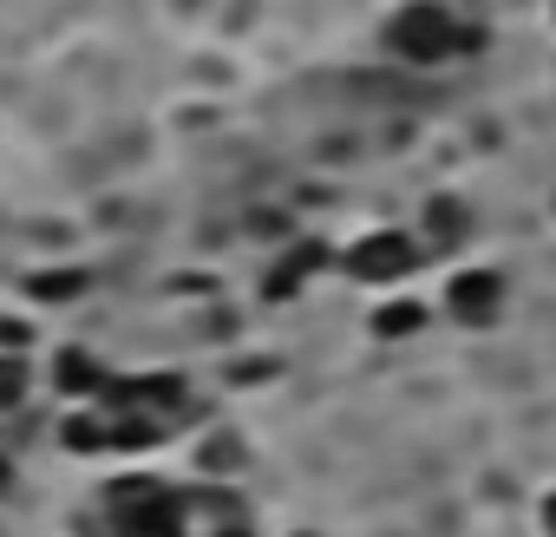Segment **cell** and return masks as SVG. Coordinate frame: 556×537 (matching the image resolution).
<instances>
[{
	"label": "cell",
	"instance_id": "cell-1",
	"mask_svg": "<svg viewBox=\"0 0 556 537\" xmlns=\"http://www.w3.org/2000/svg\"><path fill=\"white\" fill-rule=\"evenodd\" d=\"M478 47H484V34L452 8V0H400V8H387V21H380V53L413 66V73H445Z\"/></svg>",
	"mask_w": 556,
	"mask_h": 537
},
{
	"label": "cell",
	"instance_id": "cell-2",
	"mask_svg": "<svg viewBox=\"0 0 556 537\" xmlns=\"http://www.w3.org/2000/svg\"><path fill=\"white\" fill-rule=\"evenodd\" d=\"M426 262H432V249L413 223H374V229H361L334 249V276H348L367 296H400V289L419 283Z\"/></svg>",
	"mask_w": 556,
	"mask_h": 537
},
{
	"label": "cell",
	"instance_id": "cell-3",
	"mask_svg": "<svg viewBox=\"0 0 556 537\" xmlns=\"http://www.w3.org/2000/svg\"><path fill=\"white\" fill-rule=\"evenodd\" d=\"M432 302H439V322H452L465 335H484L510 309V276L497 262H458V268H445V283H439Z\"/></svg>",
	"mask_w": 556,
	"mask_h": 537
},
{
	"label": "cell",
	"instance_id": "cell-4",
	"mask_svg": "<svg viewBox=\"0 0 556 537\" xmlns=\"http://www.w3.org/2000/svg\"><path fill=\"white\" fill-rule=\"evenodd\" d=\"M47 387H53L66 407H99V400L118 387V374H112V361H105L99 348H86V341H60V348L47 354Z\"/></svg>",
	"mask_w": 556,
	"mask_h": 537
},
{
	"label": "cell",
	"instance_id": "cell-5",
	"mask_svg": "<svg viewBox=\"0 0 556 537\" xmlns=\"http://www.w3.org/2000/svg\"><path fill=\"white\" fill-rule=\"evenodd\" d=\"M413 229L426 236L432 255H465L471 236H478V210H471V197H458V190H432V197L419 203Z\"/></svg>",
	"mask_w": 556,
	"mask_h": 537
},
{
	"label": "cell",
	"instance_id": "cell-6",
	"mask_svg": "<svg viewBox=\"0 0 556 537\" xmlns=\"http://www.w3.org/2000/svg\"><path fill=\"white\" fill-rule=\"evenodd\" d=\"M432 322H439V302H426V296H413V289H400V296H374V309H367V335H374L380 348L419 341Z\"/></svg>",
	"mask_w": 556,
	"mask_h": 537
},
{
	"label": "cell",
	"instance_id": "cell-7",
	"mask_svg": "<svg viewBox=\"0 0 556 537\" xmlns=\"http://www.w3.org/2000/svg\"><path fill=\"white\" fill-rule=\"evenodd\" d=\"M321 268H334V249L328 242H302V249H282V255H275V276L262 283L275 302H289V296H302L315 276H321Z\"/></svg>",
	"mask_w": 556,
	"mask_h": 537
},
{
	"label": "cell",
	"instance_id": "cell-8",
	"mask_svg": "<svg viewBox=\"0 0 556 537\" xmlns=\"http://www.w3.org/2000/svg\"><path fill=\"white\" fill-rule=\"evenodd\" d=\"M53 439H60V452H73V459H105V452H112V420H105V407H73Z\"/></svg>",
	"mask_w": 556,
	"mask_h": 537
},
{
	"label": "cell",
	"instance_id": "cell-9",
	"mask_svg": "<svg viewBox=\"0 0 556 537\" xmlns=\"http://www.w3.org/2000/svg\"><path fill=\"white\" fill-rule=\"evenodd\" d=\"M34 387H47V367H34V354H8V348H0V420H14L34 400Z\"/></svg>",
	"mask_w": 556,
	"mask_h": 537
},
{
	"label": "cell",
	"instance_id": "cell-10",
	"mask_svg": "<svg viewBox=\"0 0 556 537\" xmlns=\"http://www.w3.org/2000/svg\"><path fill=\"white\" fill-rule=\"evenodd\" d=\"M125 537H197V517H190V491L177 498V504H164V511H151V517H138Z\"/></svg>",
	"mask_w": 556,
	"mask_h": 537
},
{
	"label": "cell",
	"instance_id": "cell-11",
	"mask_svg": "<svg viewBox=\"0 0 556 537\" xmlns=\"http://www.w3.org/2000/svg\"><path fill=\"white\" fill-rule=\"evenodd\" d=\"M79 289H92L86 268H66V276H53V268H34V276H27V302H73Z\"/></svg>",
	"mask_w": 556,
	"mask_h": 537
},
{
	"label": "cell",
	"instance_id": "cell-12",
	"mask_svg": "<svg viewBox=\"0 0 556 537\" xmlns=\"http://www.w3.org/2000/svg\"><path fill=\"white\" fill-rule=\"evenodd\" d=\"M0 348H8V354H34L40 348V328L27 315H14V309H0Z\"/></svg>",
	"mask_w": 556,
	"mask_h": 537
},
{
	"label": "cell",
	"instance_id": "cell-13",
	"mask_svg": "<svg viewBox=\"0 0 556 537\" xmlns=\"http://www.w3.org/2000/svg\"><path fill=\"white\" fill-rule=\"evenodd\" d=\"M530 524H536V537H556V485H543V491H536Z\"/></svg>",
	"mask_w": 556,
	"mask_h": 537
},
{
	"label": "cell",
	"instance_id": "cell-14",
	"mask_svg": "<svg viewBox=\"0 0 556 537\" xmlns=\"http://www.w3.org/2000/svg\"><path fill=\"white\" fill-rule=\"evenodd\" d=\"M14 491H21V465H14V452H8V446H0V504H8Z\"/></svg>",
	"mask_w": 556,
	"mask_h": 537
},
{
	"label": "cell",
	"instance_id": "cell-15",
	"mask_svg": "<svg viewBox=\"0 0 556 537\" xmlns=\"http://www.w3.org/2000/svg\"><path fill=\"white\" fill-rule=\"evenodd\" d=\"M282 537H328V530H282Z\"/></svg>",
	"mask_w": 556,
	"mask_h": 537
},
{
	"label": "cell",
	"instance_id": "cell-16",
	"mask_svg": "<svg viewBox=\"0 0 556 537\" xmlns=\"http://www.w3.org/2000/svg\"><path fill=\"white\" fill-rule=\"evenodd\" d=\"M549 27H556V0H549Z\"/></svg>",
	"mask_w": 556,
	"mask_h": 537
},
{
	"label": "cell",
	"instance_id": "cell-17",
	"mask_svg": "<svg viewBox=\"0 0 556 537\" xmlns=\"http://www.w3.org/2000/svg\"><path fill=\"white\" fill-rule=\"evenodd\" d=\"M549 210H556V197H549Z\"/></svg>",
	"mask_w": 556,
	"mask_h": 537
}]
</instances>
